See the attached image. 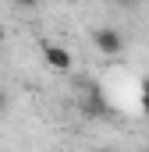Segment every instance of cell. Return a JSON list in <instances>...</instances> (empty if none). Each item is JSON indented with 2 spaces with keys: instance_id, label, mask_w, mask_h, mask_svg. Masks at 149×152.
Masks as SVG:
<instances>
[{
  "instance_id": "obj_7",
  "label": "cell",
  "mask_w": 149,
  "mask_h": 152,
  "mask_svg": "<svg viewBox=\"0 0 149 152\" xmlns=\"http://www.w3.org/2000/svg\"><path fill=\"white\" fill-rule=\"evenodd\" d=\"M117 4H131V0H117Z\"/></svg>"
},
{
  "instance_id": "obj_6",
  "label": "cell",
  "mask_w": 149,
  "mask_h": 152,
  "mask_svg": "<svg viewBox=\"0 0 149 152\" xmlns=\"http://www.w3.org/2000/svg\"><path fill=\"white\" fill-rule=\"evenodd\" d=\"M7 110V96H4V88H0V113Z\"/></svg>"
},
{
  "instance_id": "obj_5",
  "label": "cell",
  "mask_w": 149,
  "mask_h": 152,
  "mask_svg": "<svg viewBox=\"0 0 149 152\" xmlns=\"http://www.w3.org/2000/svg\"><path fill=\"white\" fill-rule=\"evenodd\" d=\"M39 0H14V7H21V11H36Z\"/></svg>"
},
{
  "instance_id": "obj_8",
  "label": "cell",
  "mask_w": 149,
  "mask_h": 152,
  "mask_svg": "<svg viewBox=\"0 0 149 152\" xmlns=\"http://www.w3.org/2000/svg\"><path fill=\"white\" fill-rule=\"evenodd\" d=\"M0 36H4V28H0Z\"/></svg>"
},
{
  "instance_id": "obj_2",
  "label": "cell",
  "mask_w": 149,
  "mask_h": 152,
  "mask_svg": "<svg viewBox=\"0 0 149 152\" xmlns=\"http://www.w3.org/2000/svg\"><path fill=\"white\" fill-rule=\"evenodd\" d=\"M43 60H46V67H53V71H71V53L64 50V46H57V42H43Z\"/></svg>"
},
{
  "instance_id": "obj_4",
  "label": "cell",
  "mask_w": 149,
  "mask_h": 152,
  "mask_svg": "<svg viewBox=\"0 0 149 152\" xmlns=\"http://www.w3.org/2000/svg\"><path fill=\"white\" fill-rule=\"evenodd\" d=\"M139 103H142V113L149 117V78L142 81V88H139Z\"/></svg>"
},
{
  "instance_id": "obj_3",
  "label": "cell",
  "mask_w": 149,
  "mask_h": 152,
  "mask_svg": "<svg viewBox=\"0 0 149 152\" xmlns=\"http://www.w3.org/2000/svg\"><path fill=\"white\" fill-rule=\"evenodd\" d=\"M85 113H92V117H103V113H107V103H103L100 88H89V96H85Z\"/></svg>"
},
{
  "instance_id": "obj_1",
  "label": "cell",
  "mask_w": 149,
  "mask_h": 152,
  "mask_svg": "<svg viewBox=\"0 0 149 152\" xmlns=\"http://www.w3.org/2000/svg\"><path fill=\"white\" fill-rule=\"evenodd\" d=\"M92 46H96L103 57H117V53L124 50V36H121L117 28H96V32H92Z\"/></svg>"
}]
</instances>
